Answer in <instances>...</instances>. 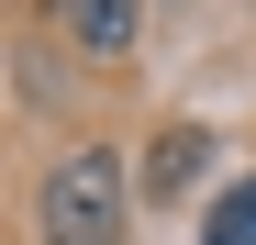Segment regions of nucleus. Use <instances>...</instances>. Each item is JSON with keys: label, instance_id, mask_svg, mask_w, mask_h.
<instances>
[{"label": "nucleus", "instance_id": "obj_1", "mask_svg": "<svg viewBox=\"0 0 256 245\" xmlns=\"http://www.w3.org/2000/svg\"><path fill=\"white\" fill-rule=\"evenodd\" d=\"M45 245H122V168L112 156H67L45 178Z\"/></svg>", "mask_w": 256, "mask_h": 245}, {"label": "nucleus", "instance_id": "obj_2", "mask_svg": "<svg viewBox=\"0 0 256 245\" xmlns=\"http://www.w3.org/2000/svg\"><path fill=\"white\" fill-rule=\"evenodd\" d=\"M56 22H67L90 56H122V45H134V0H56Z\"/></svg>", "mask_w": 256, "mask_h": 245}, {"label": "nucleus", "instance_id": "obj_3", "mask_svg": "<svg viewBox=\"0 0 256 245\" xmlns=\"http://www.w3.org/2000/svg\"><path fill=\"white\" fill-rule=\"evenodd\" d=\"M200 245H256V178H234V190L200 212Z\"/></svg>", "mask_w": 256, "mask_h": 245}, {"label": "nucleus", "instance_id": "obj_4", "mask_svg": "<svg viewBox=\"0 0 256 245\" xmlns=\"http://www.w3.org/2000/svg\"><path fill=\"white\" fill-rule=\"evenodd\" d=\"M200 156H212L200 134H167V145H156V200H178V190L200 178Z\"/></svg>", "mask_w": 256, "mask_h": 245}]
</instances>
